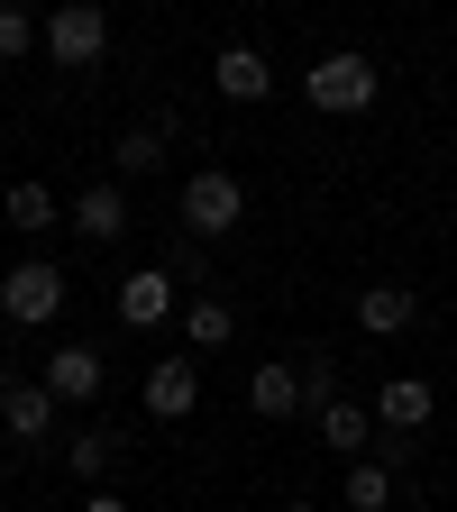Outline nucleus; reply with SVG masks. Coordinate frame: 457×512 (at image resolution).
<instances>
[{
    "instance_id": "obj_1",
    "label": "nucleus",
    "mask_w": 457,
    "mask_h": 512,
    "mask_svg": "<svg viewBox=\"0 0 457 512\" xmlns=\"http://www.w3.org/2000/svg\"><path fill=\"white\" fill-rule=\"evenodd\" d=\"M302 92H311V110H320V119H348V110H366V101H375V64H366L357 46H330V55L302 74Z\"/></svg>"
},
{
    "instance_id": "obj_2",
    "label": "nucleus",
    "mask_w": 457,
    "mask_h": 512,
    "mask_svg": "<svg viewBox=\"0 0 457 512\" xmlns=\"http://www.w3.org/2000/svg\"><path fill=\"white\" fill-rule=\"evenodd\" d=\"M238 220H247V183H238V174L202 165V174L183 183V229H192V238H229Z\"/></svg>"
},
{
    "instance_id": "obj_3",
    "label": "nucleus",
    "mask_w": 457,
    "mask_h": 512,
    "mask_svg": "<svg viewBox=\"0 0 457 512\" xmlns=\"http://www.w3.org/2000/svg\"><path fill=\"white\" fill-rule=\"evenodd\" d=\"M55 311H64V266L28 256V266H10V275H0V320H19V330H46Z\"/></svg>"
},
{
    "instance_id": "obj_4",
    "label": "nucleus",
    "mask_w": 457,
    "mask_h": 512,
    "mask_svg": "<svg viewBox=\"0 0 457 512\" xmlns=\"http://www.w3.org/2000/svg\"><path fill=\"white\" fill-rule=\"evenodd\" d=\"M101 46H110V10H92V0H74V10H55V19H46V55L64 64V74L101 64Z\"/></svg>"
},
{
    "instance_id": "obj_5",
    "label": "nucleus",
    "mask_w": 457,
    "mask_h": 512,
    "mask_svg": "<svg viewBox=\"0 0 457 512\" xmlns=\"http://www.w3.org/2000/svg\"><path fill=\"white\" fill-rule=\"evenodd\" d=\"M183 302H192V293H183L165 266H138V275L119 284V320H128V330H165V320H174Z\"/></svg>"
},
{
    "instance_id": "obj_6",
    "label": "nucleus",
    "mask_w": 457,
    "mask_h": 512,
    "mask_svg": "<svg viewBox=\"0 0 457 512\" xmlns=\"http://www.w3.org/2000/svg\"><path fill=\"white\" fill-rule=\"evenodd\" d=\"M430 412H439V394H430L421 375H394V384L375 394V430H394V439H421V430H430Z\"/></svg>"
},
{
    "instance_id": "obj_7",
    "label": "nucleus",
    "mask_w": 457,
    "mask_h": 512,
    "mask_svg": "<svg viewBox=\"0 0 457 512\" xmlns=\"http://www.w3.org/2000/svg\"><path fill=\"white\" fill-rule=\"evenodd\" d=\"M211 83H220V101H266L275 92V64L256 55V46H220L211 55Z\"/></svg>"
},
{
    "instance_id": "obj_8",
    "label": "nucleus",
    "mask_w": 457,
    "mask_h": 512,
    "mask_svg": "<svg viewBox=\"0 0 457 512\" xmlns=\"http://www.w3.org/2000/svg\"><path fill=\"white\" fill-rule=\"evenodd\" d=\"M37 384H46L55 403H92V394H101V348H83V339H74V348H55Z\"/></svg>"
},
{
    "instance_id": "obj_9",
    "label": "nucleus",
    "mask_w": 457,
    "mask_h": 512,
    "mask_svg": "<svg viewBox=\"0 0 457 512\" xmlns=\"http://www.w3.org/2000/svg\"><path fill=\"white\" fill-rule=\"evenodd\" d=\"M192 403H202V366H183V357L147 366V412H156V421H183Z\"/></svg>"
},
{
    "instance_id": "obj_10",
    "label": "nucleus",
    "mask_w": 457,
    "mask_h": 512,
    "mask_svg": "<svg viewBox=\"0 0 457 512\" xmlns=\"http://www.w3.org/2000/svg\"><path fill=\"white\" fill-rule=\"evenodd\" d=\"M412 320H421V302H412L403 284H366V293H357V330H366V339H394V330H412Z\"/></svg>"
},
{
    "instance_id": "obj_11",
    "label": "nucleus",
    "mask_w": 457,
    "mask_h": 512,
    "mask_svg": "<svg viewBox=\"0 0 457 512\" xmlns=\"http://www.w3.org/2000/svg\"><path fill=\"white\" fill-rule=\"evenodd\" d=\"M247 412L256 421H293L302 412V366H256L247 375Z\"/></svg>"
},
{
    "instance_id": "obj_12",
    "label": "nucleus",
    "mask_w": 457,
    "mask_h": 512,
    "mask_svg": "<svg viewBox=\"0 0 457 512\" xmlns=\"http://www.w3.org/2000/svg\"><path fill=\"white\" fill-rule=\"evenodd\" d=\"M64 229H83V238H101V247H110V238L128 229V192H119V183H92L83 202L64 211Z\"/></svg>"
},
{
    "instance_id": "obj_13",
    "label": "nucleus",
    "mask_w": 457,
    "mask_h": 512,
    "mask_svg": "<svg viewBox=\"0 0 457 512\" xmlns=\"http://www.w3.org/2000/svg\"><path fill=\"white\" fill-rule=\"evenodd\" d=\"M320 439H330V458H357V448H375V403H330L320 412Z\"/></svg>"
},
{
    "instance_id": "obj_14",
    "label": "nucleus",
    "mask_w": 457,
    "mask_h": 512,
    "mask_svg": "<svg viewBox=\"0 0 457 512\" xmlns=\"http://www.w3.org/2000/svg\"><path fill=\"white\" fill-rule=\"evenodd\" d=\"M183 339L202 348V357H211V348H229V339H238V311H229L220 293H192V302H183Z\"/></svg>"
},
{
    "instance_id": "obj_15",
    "label": "nucleus",
    "mask_w": 457,
    "mask_h": 512,
    "mask_svg": "<svg viewBox=\"0 0 457 512\" xmlns=\"http://www.w3.org/2000/svg\"><path fill=\"white\" fill-rule=\"evenodd\" d=\"M0 211H10V229H28V238H46L64 211H55V192L46 183H10V202H0Z\"/></svg>"
},
{
    "instance_id": "obj_16",
    "label": "nucleus",
    "mask_w": 457,
    "mask_h": 512,
    "mask_svg": "<svg viewBox=\"0 0 457 512\" xmlns=\"http://www.w3.org/2000/svg\"><path fill=\"white\" fill-rule=\"evenodd\" d=\"M64 467H74V476H110L119 467V430H74V439H64Z\"/></svg>"
},
{
    "instance_id": "obj_17",
    "label": "nucleus",
    "mask_w": 457,
    "mask_h": 512,
    "mask_svg": "<svg viewBox=\"0 0 457 512\" xmlns=\"http://www.w3.org/2000/svg\"><path fill=\"white\" fill-rule=\"evenodd\" d=\"M384 503H394V467H384V458H357L348 467V512H384Z\"/></svg>"
},
{
    "instance_id": "obj_18",
    "label": "nucleus",
    "mask_w": 457,
    "mask_h": 512,
    "mask_svg": "<svg viewBox=\"0 0 457 512\" xmlns=\"http://www.w3.org/2000/svg\"><path fill=\"white\" fill-rule=\"evenodd\" d=\"M55 412H64V403L46 394V384H19V394H10V430H19V439H46Z\"/></svg>"
},
{
    "instance_id": "obj_19",
    "label": "nucleus",
    "mask_w": 457,
    "mask_h": 512,
    "mask_svg": "<svg viewBox=\"0 0 457 512\" xmlns=\"http://www.w3.org/2000/svg\"><path fill=\"white\" fill-rule=\"evenodd\" d=\"M110 165H119V174H156V165H165V138H156V128H128V138L110 147Z\"/></svg>"
},
{
    "instance_id": "obj_20",
    "label": "nucleus",
    "mask_w": 457,
    "mask_h": 512,
    "mask_svg": "<svg viewBox=\"0 0 457 512\" xmlns=\"http://www.w3.org/2000/svg\"><path fill=\"white\" fill-rule=\"evenodd\" d=\"M330 403H339V366H330V357H302V412L320 421Z\"/></svg>"
},
{
    "instance_id": "obj_21",
    "label": "nucleus",
    "mask_w": 457,
    "mask_h": 512,
    "mask_svg": "<svg viewBox=\"0 0 457 512\" xmlns=\"http://www.w3.org/2000/svg\"><path fill=\"white\" fill-rule=\"evenodd\" d=\"M28 46H37V19L28 10H0V64H19Z\"/></svg>"
},
{
    "instance_id": "obj_22",
    "label": "nucleus",
    "mask_w": 457,
    "mask_h": 512,
    "mask_svg": "<svg viewBox=\"0 0 457 512\" xmlns=\"http://www.w3.org/2000/svg\"><path fill=\"white\" fill-rule=\"evenodd\" d=\"M174 284H192V293H202L211 284V256H202V238H192V247H174V266H165Z\"/></svg>"
},
{
    "instance_id": "obj_23",
    "label": "nucleus",
    "mask_w": 457,
    "mask_h": 512,
    "mask_svg": "<svg viewBox=\"0 0 457 512\" xmlns=\"http://www.w3.org/2000/svg\"><path fill=\"white\" fill-rule=\"evenodd\" d=\"M10 394H19V375H10V366H0V421H10Z\"/></svg>"
},
{
    "instance_id": "obj_24",
    "label": "nucleus",
    "mask_w": 457,
    "mask_h": 512,
    "mask_svg": "<svg viewBox=\"0 0 457 512\" xmlns=\"http://www.w3.org/2000/svg\"><path fill=\"white\" fill-rule=\"evenodd\" d=\"M83 512H128V503H119V494H92V503H83Z\"/></svg>"
},
{
    "instance_id": "obj_25",
    "label": "nucleus",
    "mask_w": 457,
    "mask_h": 512,
    "mask_svg": "<svg viewBox=\"0 0 457 512\" xmlns=\"http://www.w3.org/2000/svg\"><path fill=\"white\" fill-rule=\"evenodd\" d=\"M284 512H320V503H284Z\"/></svg>"
},
{
    "instance_id": "obj_26",
    "label": "nucleus",
    "mask_w": 457,
    "mask_h": 512,
    "mask_svg": "<svg viewBox=\"0 0 457 512\" xmlns=\"http://www.w3.org/2000/svg\"><path fill=\"white\" fill-rule=\"evenodd\" d=\"M448 357H457V330H448Z\"/></svg>"
}]
</instances>
